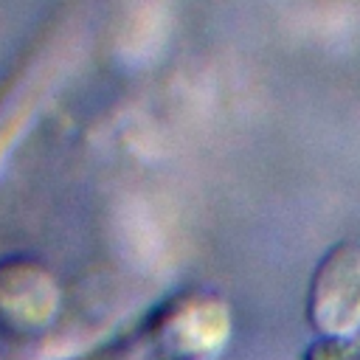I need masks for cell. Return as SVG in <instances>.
Listing matches in <instances>:
<instances>
[{"label":"cell","instance_id":"7a4b0ae2","mask_svg":"<svg viewBox=\"0 0 360 360\" xmlns=\"http://www.w3.org/2000/svg\"><path fill=\"white\" fill-rule=\"evenodd\" d=\"M301 360H360V340L354 338H315Z\"/></svg>","mask_w":360,"mask_h":360},{"label":"cell","instance_id":"6da1fadb","mask_svg":"<svg viewBox=\"0 0 360 360\" xmlns=\"http://www.w3.org/2000/svg\"><path fill=\"white\" fill-rule=\"evenodd\" d=\"M307 318L321 338H352L360 329V250L332 248L312 273Z\"/></svg>","mask_w":360,"mask_h":360}]
</instances>
